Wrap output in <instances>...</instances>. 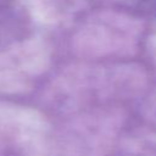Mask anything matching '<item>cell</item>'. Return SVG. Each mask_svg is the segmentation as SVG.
Here are the masks:
<instances>
[]
</instances>
